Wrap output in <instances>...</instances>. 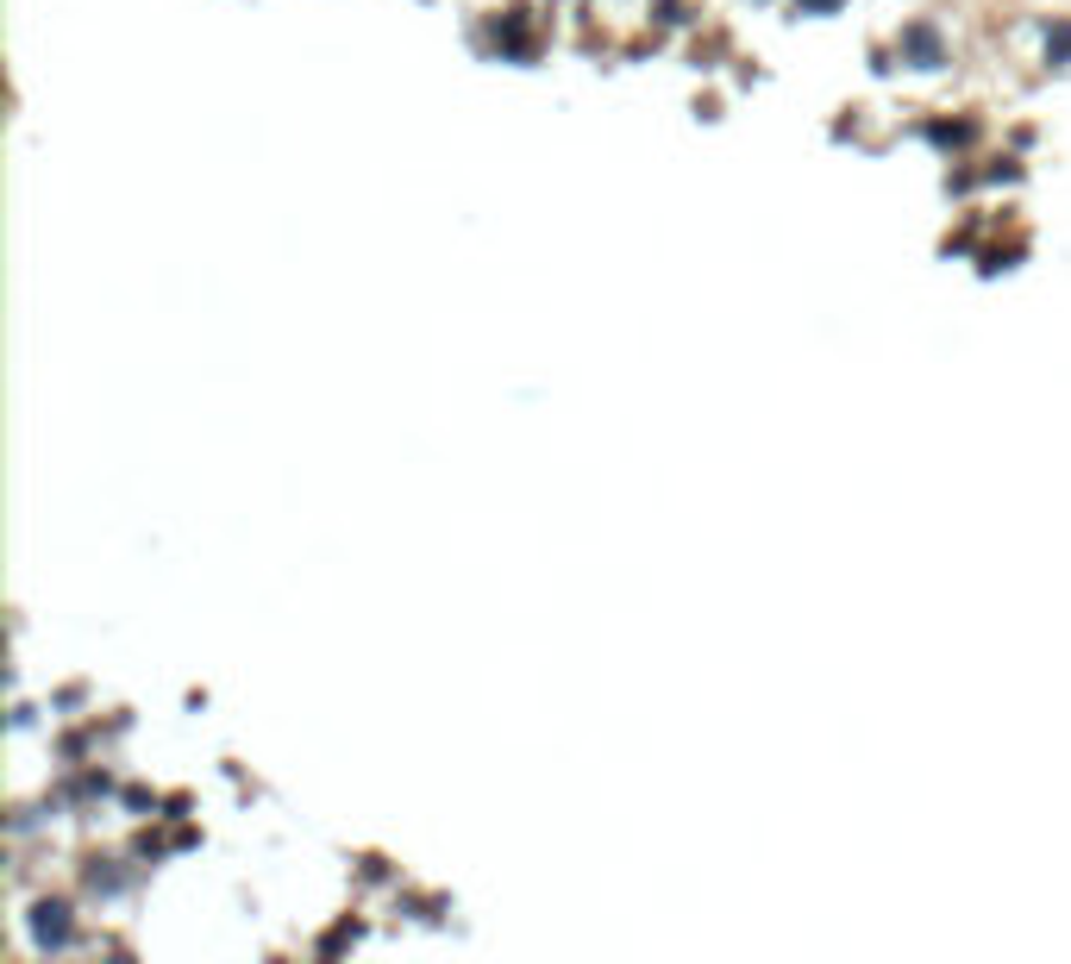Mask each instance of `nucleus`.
Instances as JSON below:
<instances>
[{
	"instance_id": "1",
	"label": "nucleus",
	"mask_w": 1071,
	"mask_h": 964,
	"mask_svg": "<svg viewBox=\"0 0 1071 964\" xmlns=\"http://www.w3.org/2000/svg\"><path fill=\"white\" fill-rule=\"evenodd\" d=\"M815 7H834V0H815Z\"/></svg>"
}]
</instances>
